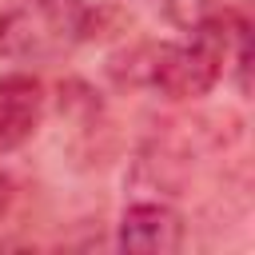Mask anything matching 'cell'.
<instances>
[{
  "instance_id": "cell-5",
  "label": "cell",
  "mask_w": 255,
  "mask_h": 255,
  "mask_svg": "<svg viewBox=\"0 0 255 255\" xmlns=\"http://www.w3.org/2000/svg\"><path fill=\"white\" fill-rule=\"evenodd\" d=\"M4 203H8V179L0 175V211H4Z\"/></svg>"
},
{
  "instance_id": "cell-2",
  "label": "cell",
  "mask_w": 255,
  "mask_h": 255,
  "mask_svg": "<svg viewBox=\"0 0 255 255\" xmlns=\"http://www.w3.org/2000/svg\"><path fill=\"white\" fill-rule=\"evenodd\" d=\"M96 32L88 0H20L0 16V56L16 64H48L72 56Z\"/></svg>"
},
{
  "instance_id": "cell-3",
  "label": "cell",
  "mask_w": 255,
  "mask_h": 255,
  "mask_svg": "<svg viewBox=\"0 0 255 255\" xmlns=\"http://www.w3.org/2000/svg\"><path fill=\"white\" fill-rule=\"evenodd\" d=\"M120 247L135 255H171L183 247V215L167 203H135L120 219Z\"/></svg>"
},
{
  "instance_id": "cell-1",
  "label": "cell",
  "mask_w": 255,
  "mask_h": 255,
  "mask_svg": "<svg viewBox=\"0 0 255 255\" xmlns=\"http://www.w3.org/2000/svg\"><path fill=\"white\" fill-rule=\"evenodd\" d=\"M235 24L223 12L203 16L199 24H191V40L183 44H147L135 60V80L151 84L155 92L171 96V100H195L207 96L227 64V48H231Z\"/></svg>"
},
{
  "instance_id": "cell-4",
  "label": "cell",
  "mask_w": 255,
  "mask_h": 255,
  "mask_svg": "<svg viewBox=\"0 0 255 255\" xmlns=\"http://www.w3.org/2000/svg\"><path fill=\"white\" fill-rule=\"evenodd\" d=\"M44 116V88L28 72L0 76V151L20 147Z\"/></svg>"
}]
</instances>
